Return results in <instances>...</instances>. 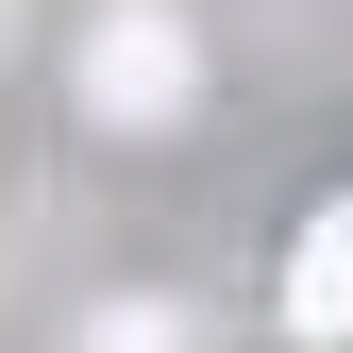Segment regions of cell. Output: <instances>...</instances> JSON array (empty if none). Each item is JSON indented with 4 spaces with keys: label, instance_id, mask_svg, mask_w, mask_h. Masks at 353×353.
<instances>
[{
    "label": "cell",
    "instance_id": "1",
    "mask_svg": "<svg viewBox=\"0 0 353 353\" xmlns=\"http://www.w3.org/2000/svg\"><path fill=\"white\" fill-rule=\"evenodd\" d=\"M84 101H101L118 135L185 118V34H168V17H101V51H84Z\"/></svg>",
    "mask_w": 353,
    "mask_h": 353
},
{
    "label": "cell",
    "instance_id": "2",
    "mask_svg": "<svg viewBox=\"0 0 353 353\" xmlns=\"http://www.w3.org/2000/svg\"><path fill=\"white\" fill-rule=\"evenodd\" d=\"M286 303H303V320H320V336L353 320V202L320 219V236H303V270H286Z\"/></svg>",
    "mask_w": 353,
    "mask_h": 353
}]
</instances>
